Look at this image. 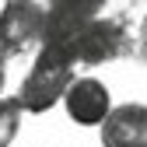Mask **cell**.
Listing matches in <instances>:
<instances>
[{
    "instance_id": "5",
    "label": "cell",
    "mask_w": 147,
    "mask_h": 147,
    "mask_svg": "<svg viewBox=\"0 0 147 147\" xmlns=\"http://www.w3.org/2000/svg\"><path fill=\"white\" fill-rule=\"evenodd\" d=\"M109 0H46V42H63L74 32H81L88 21L102 18Z\"/></svg>"
},
{
    "instance_id": "2",
    "label": "cell",
    "mask_w": 147,
    "mask_h": 147,
    "mask_svg": "<svg viewBox=\"0 0 147 147\" xmlns=\"http://www.w3.org/2000/svg\"><path fill=\"white\" fill-rule=\"evenodd\" d=\"M74 63L81 67H105L112 60H133V32L123 18H95L81 32L63 39Z\"/></svg>"
},
{
    "instance_id": "7",
    "label": "cell",
    "mask_w": 147,
    "mask_h": 147,
    "mask_svg": "<svg viewBox=\"0 0 147 147\" xmlns=\"http://www.w3.org/2000/svg\"><path fill=\"white\" fill-rule=\"evenodd\" d=\"M21 119H25V109L18 105V98H0V147H11L21 133Z\"/></svg>"
},
{
    "instance_id": "9",
    "label": "cell",
    "mask_w": 147,
    "mask_h": 147,
    "mask_svg": "<svg viewBox=\"0 0 147 147\" xmlns=\"http://www.w3.org/2000/svg\"><path fill=\"white\" fill-rule=\"evenodd\" d=\"M4 84H7V63L0 60V98H4Z\"/></svg>"
},
{
    "instance_id": "1",
    "label": "cell",
    "mask_w": 147,
    "mask_h": 147,
    "mask_svg": "<svg viewBox=\"0 0 147 147\" xmlns=\"http://www.w3.org/2000/svg\"><path fill=\"white\" fill-rule=\"evenodd\" d=\"M74 77H77V63H74L67 42H46L35 49V63L28 67L14 98L25 109V116H42L63 102Z\"/></svg>"
},
{
    "instance_id": "4",
    "label": "cell",
    "mask_w": 147,
    "mask_h": 147,
    "mask_svg": "<svg viewBox=\"0 0 147 147\" xmlns=\"http://www.w3.org/2000/svg\"><path fill=\"white\" fill-rule=\"evenodd\" d=\"M112 95H109L105 81L91 77V74H77L74 77V84L67 88L63 95V112L70 123L77 126H88V130H98V126L105 123V116L112 112Z\"/></svg>"
},
{
    "instance_id": "10",
    "label": "cell",
    "mask_w": 147,
    "mask_h": 147,
    "mask_svg": "<svg viewBox=\"0 0 147 147\" xmlns=\"http://www.w3.org/2000/svg\"><path fill=\"white\" fill-rule=\"evenodd\" d=\"M0 4H4V0H0Z\"/></svg>"
},
{
    "instance_id": "6",
    "label": "cell",
    "mask_w": 147,
    "mask_h": 147,
    "mask_svg": "<svg viewBox=\"0 0 147 147\" xmlns=\"http://www.w3.org/2000/svg\"><path fill=\"white\" fill-rule=\"evenodd\" d=\"M102 147H147V105L123 102L112 105V112L98 126Z\"/></svg>"
},
{
    "instance_id": "8",
    "label": "cell",
    "mask_w": 147,
    "mask_h": 147,
    "mask_svg": "<svg viewBox=\"0 0 147 147\" xmlns=\"http://www.w3.org/2000/svg\"><path fill=\"white\" fill-rule=\"evenodd\" d=\"M133 60L147 67V11H144L140 25H137V32H133Z\"/></svg>"
},
{
    "instance_id": "3",
    "label": "cell",
    "mask_w": 147,
    "mask_h": 147,
    "mask_svg": "<svg viewBox=\"0 0 147 147\" xmlns=\"http://www.w3.org/2000/svg\"><path fill=\"white\" fill-rule=\"evenodd\" d=\"M46 39V0H4L0 4V60H18Z\"/></svg>"
}]
</instances>
